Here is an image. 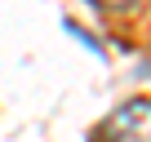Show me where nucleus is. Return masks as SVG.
I'll return each mask as SVG.
<instances>
[{"label":"nucleus","mask_w":151,"mask_h":142,"mask_svg":"<svg viewBox=\"0 0 151 142\" xmlns=\"http://www.w3.org/2000/svg\"><path fill=\"white\" fill-rule=\"evenodd\" d=\"M98 142H151V98H133L116 107L98 124Z\"/></svg>","instance_id":"nucleus-1"},{"label":"nucleus","mask_w":151,"mask_h":142,"mask_svg":"<svg viewBox=\"0 0 151 142\" xmlns=\"http://www.w3.org/2000/svg\"><path fill=\"white\" fill-rule=\"evenodd\" d=\"M98 5H111V9H124V5H133V0H98Z\"/></svg>","instance_id":"nucleus-2"}]
</instances>
